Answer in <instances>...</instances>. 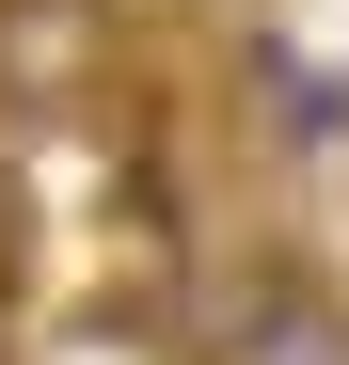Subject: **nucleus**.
I'll use <instances>...</instances> for the list:
<instances>
[{"label":"nucleus","instance_id":"2","mask_svg":"<svg viewBox=\"0 0 349 365\" xmlns=\"http://www.w3.org/2000/svg\"><path fill=\"white\" fill-rule=\"evenodd\" d=\"M174 334H191V365H349V302L302 286L286 255H254V270L174 302Z\"/></svg>","mask_w":349,"mask_h":365},{"label":"nucleus","instance_id":"3","mask_svg":"<svg viewBox=\"0 0 349 365\" xmlns=\"http://www.w3.org/2000/svg\"><path fill=\"white\" fill-rule=\"evenodd\" d=\"M239 64H254V111H270V143H302V159H333V143H349V96H333V64H318V48L254 32Z\"/></svg>","mask_w":349,"mask_h":365},{"label":"nucleus","instance_id":"1","mask_svg":"<svg viewBox=\"0 0 349 365\" xmlns=\"http://www.w3.org/2000/svg\"><path fill=\"white\" fill-rule=\"evenodd\" d=\"M127 96V0H0V128H80Z\"/></svg>","mask_w":349,"mask_h":365}]
</instances>
